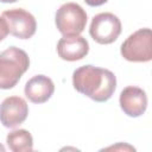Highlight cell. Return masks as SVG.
<instances>
[{"instance_id":"obj_1","label":"cell","mask_w":152,"mask_h":152,"mask_svg":"<svg viewBox=\"0 0 152 152\" xmlns=\"http://www.w3.org/2000/svg\"><path fill=\"white\" fill-rule=\"evenodd\" d=\"M74 88L96 102L108 101L115 91V75L103 68L94 65H83L72 72Z\"/></svg>"},{"instance_id":"obj_2","label":"cell","mask_w":152,"mask_h":152,"mask_svg":"<svg viewBox=\"0 0 152 152\" xmlns=\"http://www.w3.org/2000/svg\"><path fill=\"white\" fill-rule=\"evenodd\" d=\"M30 66L27 53L17 48L10 46L0 53V89H11L20 81Z\"/></svg>"},{"instance_id":"obj_3","label":"cell","mask_w":152,"mask_h":152,"mask_svg":"<svg viewBox=\"0 0 152 152\" xmlns=\"http://www.w3.org/2000/svg\"><path fill=\"white\" fill-rule=\"evenodd\" d=\"M55 24L63 37L78 36L87 25V13L76 2L62 5L55 17Z\"/></svg>"},{"instance_id":"obj_4","label":"cell","mask_w":152,"mask_h":152,"mask_svg":"<svg viewBox=\"0 0 152 152\" xmlns=\"http://www.w3.org/2000/svg\"><path fill=\"white\" fill-rule=\"evenodd\" d=\"M121 56L128 62H150L152 59V32L140 28L128 36L121 44Z\"/></svg>"},{"instance_id":"obj_5","label":"cell","mask_w":152,"mask_h":152,"mask_svg":"<svg viewBox=\"0 0 152 152\" xmlns=\"http://www.w3.org/2000/svg\"><path fill=\"white\" fill-rule=\"evenodd\" d=\"M89 33L99 44H112L121 33V21L110 12L99 13L91 20Z\"/></svg>"},{"instance_id":"obj_6","label":"cell","mask_w":152,"mask_h":152,"mask_svg":"<svg viewBox=\"0 0 152 152\" xmlns=\"http://www.w3.org/2000/svg\"><path fill=\"white\" fill-rule=\"evenodd\" d=\"M1 15L7 23L10 33L15 38L28 39L36 33V18L24 8L7 10L4 11Z\"/></svg>"},{"instance_id":"obj_7","label":"cell","mask_w":152,"mask_h":152,"mask_svg":"<svg viewBox=\"0 0 152 152\" xmlns=\"http://www.w3.org/2000/svg\"><path fill=\"white\" fill-rule=\"evenodd\" d=\"M28 114V106L23 97L10 96L0 104V122L6 128H14L23 124Z\"/></svg>"},{"instance_id":"obj_8","label":"cell","mask_w":152,"mask_h":152,"mask_svg":"<svg viewBox=\"0 0 152 152\" xmlns=\"http://www.w3.org/2000/svg\"><path fill=\"white\" fill-rule=\"evenodd\" d=\"M119 103L126 115L138 118L142 115L147 108V95L141 88L128 86L121 91Z\"/></svg>"},{"instance_id":"obj_9","label":"cell","mask_w":152,"mask_h":152,"mask_svg":"<svg viewBox=\"0 0 152 152\" xmlns=\"http://www.w3.org/2000/svg\"><path fill=\"white\" fill-rule=\"evenodd\" d=\"M89 52V44L82 36L63 37L57 43L58 56L68 62H75L84 58Z\"/></svg>"},{"instance_id":"obj_10","label":"cell","mask_w":152,"mask_h":152,"mask_svg":"<svg viewBox=\"0 0 152 152\" xmlns=\"http://www.w3.org/2000/svg\"><path fill=\"white\" fill-rule=\"evenodd\" d=\"M55 91L52 80L45 75H36L30 78L25 84V96L33 103L46 102Z\"/></svg>"},{"instance_id":"obj_11","label":"cell","mask_w":152,"mask_h":152,"mask_svg":"<svg viewBox=\"0 0 152 152\" xmlns=\"http://www.w3.org/2000/svg\"><path fill=\"white\" fill-rule=\"evenodd\" d=\"M7 146L13 152H31L33 150V139L26 129H14L7 134Z\"/></svg>"},{"instance_id":"obj_12","label":"cell","mask_w":152,"mask_h":152,"mask_svg":"<svg viewBox=\"0 0 152 152\" xmlns=\"http://www.w3.org/2000/svg\"><path fill=\"white\" fill-rule=\"evenodd\" d=\"M10 33V31H8V26H7V23H6V20L2 18V15L0 17V42L1 40H4L6 37H7V34Z\"/></svg>"},{"instance_id":"obj_13","label":"cell","mask_w":152,"mask_h":152,"mask_svg":"<svg viewBox=\"0 0 152 152\" xmlns=\"http://www.w3.org/2000/svg\"><path fill=\"white\" fill-rule=\"evenodd\" d=\"M87 5L91 6V7H96V6H101L103 4H106L108 0H84Z\"/></svg>"},{"instance_id":"obj_14","label":"cell","mask_w":152,"mask_h":152,"mask_svg":"<svg viewBox=\"0 0 152 152\" xmlns=\"http://www.w3.org/2000/svg\"><path fill=\"white\" fill-rule=\"evenodd\" d=\"M1 2H5V4H10V2H15L18 0H0Z\"/></svg>"},{"instance_id":"obj_15","label":"cell","mask_w":152,"mask_h":152,"mask_svg":"<svg viewBox=\"0 0 152 152\" xmlns=\"http://www.w3.org/2000/svg\"><path fill=\"white\" fill-rule=\"evenodd\" d=\"M0 151H1V152H4V151H5V147H4L1 144H0Z\"/></svg>"}]
</instances>
